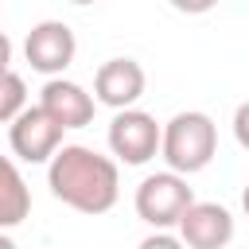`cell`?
I'll return each mask as SVG.
<instances>
[{"mask_svg":"<svg viewBox=\"0 0 249 249\" xmlns=\"http://www.w3.org/2000/svg\"><path fill=\"white\" fill-rule=\"evenodd\" d=\"M8 62H12V39L0 31V70H8Z\"/></svg>","mask_w":249,"mask_h":249,"instance_id":"14","label":"cell"},{"mask_svg":"<svg viewBox=\"0 0 249 249\" xmlns=\"http://www.w3.org/2000/svg\"><path fill=\"white\" fill-rule=\"evenodd\" d=\"M47 187L78 214H105L121 198V171L117 160L86 144H58V152L47 160Z\"/></svg>","mask_w":249,"mask_h":249,"instance_id":"1","label":"cell"},{"mask_svg":"<svg viewBox=\"0 0 249 249\" xmlns=\"http://www.w3.org/2000/svg\"><path fill=\"white\" fill-rule=\"evenodd\" d=\"M218 152V128L206 113L198 109H187V113H175L163 132H160V156L171 171L179 175H195L202 171Z\"/></svg>","mask_w":249,"mask_h":249,"instance_id":"2","label":"cell"},{"mask_svg":"<svg viewBox=\"0 0 249 249\" xmlns=\"http://www.w3.org/2000/svg\"><path fill=\"white\" fill-rule=\"evenodd\" d=\"M144 86H148V78H144V66L136 58H109L93 74V97L109 109L136 105L144 97Z\"/></svg>","mask_w":249,"mask_h":249,"instance_id":"8","label":"cell"},{"mask_svg":"<svg viewBox=\"0 0 249 249\" xmlns=\"http://www.w3.org/2000/svg\"><path fill=\"white\" fill-rule=\"evenodd\" d=\"M167 4L183 16H206L210 8H218V0H167Z\"/></svg>","mask_w":249,"mask_h":249,"instance_id":"13","label":"cell"},{"mask_svg":"<svg viewBox=\"0 0 249 249\" xmlns=\"http://www.w3.org/2000/svg\"><path fill=\"white\" fill-rule=\"evenodd\" d=\"M241 210H245V218H249V183H245V191H241Z\"/></svg>","mask_w":249,"mask_h":249,"instance_id":"16","label":"cell"},{"mask_svg":"<svg viewBox=\"0 0 249 249\" xmlns=\"http://www.w3.org/2000/svg\"><path fill=\"white\" fill-rule=\"evenodd\" d=\"M39 105H43L62 128H86V124L93 121V105H97V97L86 93L78 82L54 74V78H47V86H43V93H39Z\"/></svg>","mask_w":249,"mask_h":249,"instance_id":"9","label":"cell"},{"mask_svg":"<svg viewBox=\"0 0 249 249\" xmlns=\"http://www.w3.org/2000/svg\"><path fill=\"white\" fill-rule=\"evenodd\" d=\"M74 54H78V39H74L70 23H62V19H43L23 39V58L31 62V70H39L47 78L62 74L74 62Z\"/></svg>","mask_w":249,"mask_h":249,"instance_id":"6","label":"cell"},{"mask_svg":"<svg viewBox=\"0 0 249 249\" xmlns=\"http://www.w3.org/2000/svg\"><path fill=\"white\" fill-rule=\"evenodd\" d=\"M70 4H97V0H70Z\"/></svg>","mask_w":249,"mask_h":249,"instance_id":"17","label":"cell"},{"mask_svg":"<svg viewBox=\"0 0 249 249\" xmlns=\"http://www.w3.org/2000/svg\"><path fill=\"white\" fill-rule=\"evenodd\" d=\"M175 230H179V241L191 249H222L233 241V214L222 202H191L179 214Z\"/></svg>","mask_w":249,"mask_h":249,"instance_id":"7","label":"cell"},{"mask_svg":"<svg viewBox=\"0 0 249 249\" xmlns=\"http://www.w3.org/2000/svg\"><path fill=\"white\" fill-rule=\"evenodd\" d=\"M191 202H195V191L187 187V175H179V171H171V167H167V171H156V175H148V179H140L136 198H132L136 218L148 222V226H156V230L175 226L179 214H183Z\"/></svg>","mask_w":249,"mask_h":249,"instance_id":"3","label":"cell"},{"mask_svg":"<svg viewBox=\"0 0 249 249\" xmlns=\"http://www.w3.org/2000/svg\"><path fill=\"white\" fill-rule=\"evenodd\" d=\"M233 140L249 152V101H241V105L233 109Z\"/></svg>","mask_w":249,"mask_h":249,"instance_id":"12","label":"cell"},{"mask_svg":"<svg viewBox=\"0 0 249 249\" xmlns=\"http://www.w3.org/2000/svg\"><path fill=\"white\" fill-rule=\"evenodd\" d=\"M31 214V191L19 175V167L0 156V230H16Z\"/></svg>","mask_w":249,"mask_h":249,"instance_id":"10","label":"cell"},{"mask_svg":"<svg viewBox=\"0 0 249 249\" xmlns=\"http://www.w3.org/2000/svg\"><path fill=\"white\" fill-rule=\"evenodd\" d=\"M23 105H27V86H23V78H19L12 66L0 70V124H8Z\"/></svg>","mask_w":249,"mask_h":249,"instance_id":"11","label":"cell"},{"mask_svg":"<svg viewBox=\"0 0 249 249\" xmlns=\"http://www.w3.org/2000/svg\"><path fill=\"white\" fill-rule=\"evenodd\" d=\"M12 245H16V241H12V233H8V230H0V249H12Z\"/></svg>","mask_w":249,"mask_h":249,"instance_id":"15","label":"cell"},{"mask_svg":"<svg viewBox=\"0 0 249 249\" xmlns=\"http://www.w3.org/2000/svg\"><path fill=\"white\" fill-rule=\"evenodd\" d=\"M160 132H163V124H156L152 113H144L136 105L117 109L113 121H109V152L121 163L140 167V163H148L160 152Z\"/></svg>","mask_w":249,"mask_h":249,"instance_id":"4","label":"cell"},{"mask_svg":"<svg viewBox=\"0 0 249 249\" xmlns=\"http://www.w3.org/2000/svg\"><path fill=\"white\" fill-rule=\"evenodd\" d=\"M62 124L43 109V105H23L12 121H8V144L23 163H47L58 144H62Z\"/></svg>","mask_w":249,"mask_h":249,"instance_id":"5","label":"cell"}]
</instances>
